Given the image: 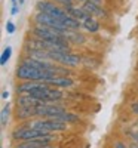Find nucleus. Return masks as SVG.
Segmentation results:
<instances>
[{"mask_svg": "<svg viewBox=\"0 0 138 148\" xmlns=\"http://www.w3.org/2000/svg\"><path fill=\"white\" fill-rule=\"evenodd\" d=\"M15 76L22 82H42V83H46L51 77H54L55 74L51 73V71H46V70H37V68L28 67L26 64H19L17 67Z\"/></svg>", "mask_w": 138, "mask_h": 148, "instance_id": "nucleus-1", "label": "nucleus"}, {"mask_svg": "<svg viewBox=\"0 0 138 148\" xmlns=\"http://www.w3.org/2000/svg\"><path fill=\"white\" fill-rule=\"evenodd\" d=\"M33 36L34 39H39V40H45V42H51V43H57V45H64L68 46V39L64 33L57 31L54 28H49V27H42V25H36L33 28Z\"/></svg>", "mask_w": 138, "mask_h": 148, "instance_id": "nucleus-2", "label": "nucleus"}, {"mask_svg": "<svg viewBox=\"0 0 138 148\" xmlns=\"http://www.w3.org/2000/svg\"><path fill=\"white\" fill-rule=\"evenodd\" d=\"M46 138H54V133H48L45 130L36 129L31 126H19L12 132V139L21 142V141H31V139H46Z\"/></svg>", "mask_w": 138, "mask_h": 148, "instance_id": "nucleus-3", "label": "nucleus"}, {"mask_svg": "<svg viewBox=\"0 0 138 148\" xmlns=\"http://www.w3.org/2000/svg\"><path fill=\"white\" fill-rule=\"evenodd\" d=\"M28 126L45 130L48 133H57V132H64L67 129V123L55 119H36L28 123Z\"/></svg>", "mask_w": 138, "mask_h": 148, "instance_id": "nucleus-4", "label": "nucleus"}, {"mask_svg": "<svg viewBox=\"0 0 138 148\" xmlns=\"http://www.w3.org/2000/svg\"><path fill=\"white\" fill-rule=\"evenodd\" d=\"M36 9H37V12H42V14H46L49 16H54V18L62 21V24H64V21H67L70 18V15L64 10V8L57 6L54 2H49V0H40L36 5Z\"/></svg>", "mask_w": 138, "mask_h": 148, "instance_id": "nucleus-5", "label": "nucleus"}, {"mask_svg": "<svg viewBox=\"0 0 138 148\" xmlns=\"http://www.w3.org/2000/svg\"><path fill=\"white\" fill-rule=\"evenodd\" d=\"M52 62H58L62 67H77L80 64V56L71 52H48Z\"/></svg>", "mask_w": 138, "mask_h": 148, "instance_id": "nucleus-6", "label": "nucleus"}, {"mask_svg": "<svg viewBox=\"0 0 138 148\" xmlns=\"http://www.w3.org/2000/svg\"><path fill=\"white\" fill-rule=\"evenodd\" d=\"M34 22H36V25H42V27H49V28H54L57 31H61V33H64L67 34L68 30L66 28V25L62 24V21L54 18V16H49L46 14H42V12H37L36 16H34Z\"/></svg>", "mask_w": 138, "mask_h": 148, "instance_id": "nucleus-7", "label": "nucleus"}, {"mask_svg": "<svg viewBox=\"0 0 138 148\" xmlns=\"http://www.w3.org/2000/svg\"><path fill=\"white\" fill-rule=\"evenodd\" d=\"M66 108L59 104H45L36 108V116L37 119H54L58 114L66 113Z\"/></svg>", "mask_w": 138, "mask_h": 148, "instance_id": "nucleus-8", "label": "nucleus"}, {"mask_svg": "<svg viewBox=\"0 0 138 148\" xmlns=\"http://www.w3.org/2000/svg\"><path fill=\"white\" fill-rule=\"evenodd\" d=\"M62 92L59 90V88H54V86H49L46 90H42L37 95H34V98L40 99L42 102L45 104H49V102H57L59 99H62Z\"/></svg>", "mask_w": 138, "mask_h": 148, "instance_id": "nucleus-9", "label": "nucleus"}, {"mask_svg": "<svg viewBox=\"0 0 138 148\" xmlns=\"http://www.w3.org/2000/svg\"><path fill=\"white\" fill-rule=\"evenodd\" d=\"M40 105H45L40 99L31 96V95H18L17 98V107L18 108H37Z\"/></svg>", "mask_w": 138, "mask_h": 148, "instance_id": "nucleus-10", "label": "nucleus"}, {"mask_svg": "<svg viewBox=\"0 0 138 148\" xmlns=\"http://www.w3.org/2000/svg\"><path fill=\"white\" fill-rule=\"evenodd\" d=\"M54 138H46V139H31V141H21L17 142L15 148H49Z\"/></svg>", "mask_w": 138, "mask_h": 148, "instance_id": "nucleus-11", "label": "nucleus"}, {"mask_svg": "<svg viewBox=\"0 0 138 148\" xmlns=\"http://www.w3.org/2000/svg\"><path fill=\"white\" fill-rule=\"evenodd\" d=\"M82 8L88 12L89 16H94V18H106L107 16L106 9H103V6H99V5H95V3H91V2H85L82 5Z\"/></svg>", "mask_w": 138, "mask_h": 148, "instance_id": "nucleus-12", "label": "nucleus"}, {"mask_svg": "<svg viewBox=\"0 0 138 148\" xmlns=\"http://www.w3.org/2000/svg\"><path fill=\"white\" fill-rule=\"evenodd\" d=\"M46 84L54 86V88H71L74 82L71 77H67V76H54L46 82Z\"/></svg>", "mask_w": 138, "mask_h": 148, "instance_id": "nucleus-13", "label": "nucleus"}, {"mask_svg": "<svg viewBox=\"0 0 138 148\" xmlns=\"http://www.w3.org/2000/svg\"><path fill=\"white\" fill-rule=\"evenodd\" d=\"M64 10L67 12V14L70 16H73L74 19H77V21H85L88 16V12L83 9V8H77V6H74V5H68L64 8Z\"/></svg>", "mask_w": 138, "mask_h": 148, "instance_id": "nucleus-14", "label": "nucleus"}, {"mask_svg": "<svg viewBox=\"0 0 138 148\" xmlns=\"http://www.w3.org/2000/svg\"><path fill=\"white\" fill-rule=\"evenodd\" d=\"M34 117H37L36 108H18L17 110V119L18 120H31Z\"/></svg>", "mask_w": 138, "mask_h": 148, "instance_id": "nucleus-15", "label": "nucleus"}, {"mask_svg": "<svg viewBox=\"0 0 138 148\" xmlns=\"http://www.w3.org/2000/svg\"><path fill=\"white\" fill-rule=\"evenodd\" d=\"M83 28L89 33H97L99 30V22L97 18L94 16H88L85 21H83Z\"/></svg>", "mask_w": 138, "mask_h": 148, "instance_id": "nucleus-16", "label": "nucleus"}, {"mask_svg": "<svg viewBox=\"0 0 138 148\" xmlns=\"http://www.w3.org/2000/svg\"><path fill=\"white\" fill-rule=\"evenodd\" d=\"M54 119L59 120V121H64V123H76V121H79V116L73 114V113H68V111H66V113H62V114H58Z\"/></svg>", "mask_w": 138, "mask_h": 148, "instance_id": "nucleus-17", "label": "nucleus"}, {"mask_svg": "<svg viewBox=\"0 0 138 148\" xmlns=\"http://www.w3.org/2000/svg\"><path fill=\"white\" fill-rule=\"evenodd\" d=\"M9 114H10V108H9V104H6V105L2 108V114H0V121H2V126H3V127L8 126Z\"/></svg>", "mask_w": 138, "mask_h": 148, "instance_id": "nucleus-18", "label": "nucleus"}, {"mask_svg": "<svg viewBox=\"0 0 138 148\" xmlns=\"http://www.w3.org/2000/svg\"><path fill=\"white\" fill-rule=\"evenodd\" d=\"M10 55H12V47L10 46H8L5 51H3V53H2V58H0V64L2 65H5L6 64V61L10 58Z\"/></svg>", "mask_w": 138, "mask_h": 148, "instance_id": "nucleus-19", "label": "nucleus"}, {"mask_svg": "<svg viewBox=\"0 0 138 148\" xmlns=\"http://www.w3.org/2000/svg\"><path fill=\"white\" fill-rule=\"evenodd\" d=\"M6 31H8V34H14L15 33V24L12 22V21H8L6 22Z\"/></svg>", "mask_w": 138, "mask_h": 148, "instance_id": "nucleus-20", "label": "nucleus"}, {"mask_svg": "<svg viewBox=\"0 0 138 148\" xmlns=\"http://www.w3.org/2000/svg\"><path fill=\"white\" fill-rule=\"evenodd\" d=\"M113 148H129V145H126L125 142H122V141H115L113 142Z\"/></svg>", "mask_w": 138, "mask_h": 148, "instance_id": "nucleus-21", "label": "nucleus"}, {"mask_svg": "<svg viewBox=\"0 0 138 148\" xmlns=\"http://www.w3.org/2000/svg\"><path fill=\"white\" fill-rule=\"evenodd\" d=\"M55 3H59L62 8H66V6H68V5H73V0H54Z\"/></svg>", "mask_w": 138, "mask_h": 148, "instance_id": "nucleus-22", "label": "nucleus"}, {"mask_svg": "<svg viewBox=\"0 0 138 148\" xmlns=\"http://www.w3.org/2000/svg\"><path fill=\"white\" fill-rule=\"evenodd\" d=\"M131 111H132L135 116H138V101H135V102L131 104Z\"/></svg>", "mask_w": 138, "mask_h": 148, "instance_id": "nucleus-23", "label": "nucleus"}, {"mask_svg": "<svg viewBox=\"0 0 138 148\" xmlns=\"http://www.w3.org/2000/svg\"><path fill=\"white\" fill-rule=\"evenodd\" d=\"M132 141H135V142H138V127L132 132Z\"/></svg>", "mask_w": 138, "mask_h": 148, "instance_id": "nucleus-24", "label": "nucleus"}, {"mask_svg": "<svg viewBox=\"0 0 138 148\" xmlns=\"http://www.w3.org/2000/svg\"><path fill=\"white\" fill-rule=\"evenodd\" d=\"M10 14H12V15H17V14H18V5H14V6H12Z\"/></svg>", "mask_w": 138, "mask_h": 148, "instance_id": "nucleus-25", "label": "nucleus"}, {"mask_svg": "<svg viewBox=\"0 0 138 148\" xmlns=\"http://www.w3.org/2000/svg\"><path fill=\"white\" fill-rule=\"evenodd\" d=\"M88 2H91V3H95V5H99V6H101L103 0H88Z\"/></svg>", "mask_w": 138, "mask_h": 148, "instance_id": "nucleus-26", "label": "nucleus"}, {"mask_svg": "<svg viewBox=\"0 0 138 148\" xmlns=\"http://www.w3.org/2000/svg\"><path fill=\"white\" fill-rule=\"evenodd\" d=\"M2 98H3V99L9 98V92H8V90H3V93H2Z\"/></svg>", "mask_w": 138, "mask_h": 148, "instance_id": "nucleus-27", "label": "nucleus"}, {"mask_svg": "<svg viewBox=\"0 0 138 148\" xmlns=\"http://www.w3.org/2000/svg\"><path fill=\"white\" fill-rule=\"evenodd\" d=\"M76 2H79V3H82V5H83L85 2H88V0H76Z\"/></svg>", "mask_w": 138, "mask_h": 148, "instance_id": "nucleus-28", "label": "nucleus"}, {"mask_svg": "<svg viewBox=\"0 0 138 148\" xmlns=\"http://www.w3.org/2000/svg\"><path fill=\"white\" fill-rule=\"evenodd\" d=\"M22 3H24V0H19V6H21Z\"/></svg>", "mask_w": 138, "mask_h": 148, "instance_id": "nucleus-29", "label": "nucleus"}, {"mask_svg": "<svg viewBox=\"0 0 138 148\" xmlns=\"http://www.w3.org/2000/svg\"><path fill=\"white\" fill-rule=\"evenodd\" d=\"M12 3H14V5H17V0H12Z\"/></svg>", "mask_w": 138, "mask_h": 148, "instance_id": "nucleus-30", "label": "nucleus"}, {"mask_svg": "<svg viewBox=\"0 0 138 148\" xmlns=\"http://www.w3.org/2000/svg\"><path fill=\"white\" fill-rule=\"evenodd\" d=\"M137 126H138V125H137Z\"/></svg>", "mask_w": 138, "mask_h": 148, "instance_id": "nucleus-31", "label": "nucleus"}]
</instances>
